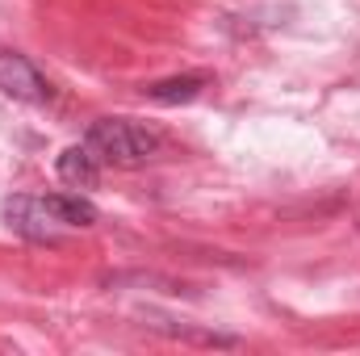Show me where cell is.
I'll list each match as a JSON object with an SVG mask.
<instances>
[{
  "instance_id": "6",
  "label": "cell",
  "mask_w": 360,
  "mask_h": 356,
  "mask_svg": "<svg viewBox=\"0 0 360 356\" xmlns=\"http://www.w3.org/2000/svg\"><path fill=\"white\" fill-rule=\"evenodd\" d=\"M205 89H210V72H184V76L151 80V84L143 89V96L155 101V105H188V101H197Z\"/></svg>"
},
{
  "instance_id": "7",
  "label": "cell",
  "mask_w": 360,
  "mask_h": 356,
  "mask_svg": "<svg viewBox=\"0 0 360 356\" xmlns=\"http://www.w3.org/2000/svg\"><path fill=\"white\" fill-rule=\"evenodd\" d=\"M42 205H46V214L68 231V227H96V205H92L89 197H80L76 189L72 193H46L42 197Z\"/></svg>"
},
{
  "instance_id": "3",
  "label": "cell",
  "mask_w": 360,
  "mask_h": 356,
  "mask_svg": "<svg viewBox=\"0 0 360 356\" xmlns=\"http://www.w3.org/2000/svg\"><path fill=\"white\" fill-rule=\"evenodd\" d=\"M0 214H4V227H8L13 235L30 239V243H55L59 231H63V227L46 214L42 197H30V193H13V197H4Z\"/></svg>"
},
{
  "instance_id": "1",
  "label": "cell",
  "mask_w": 360,
  "mask_h": 356,
  "mask_svg": "<svg viewBox=\"0 0 360 356\" xmlns=\"http://www.w3.org/2000/svg\"><path fill=\"white\" fill-rule=\"evenodd\" d=\"M84 147L109 168H143L160 155V134L130 117H96L84 130Z\"/></svg>"
},
{
  "instance_id": "5",
  "label": "cell",
  "mask_w": 360,
  "mask_h": 356,
  "mask_svg": "<svg viewBox=\"0 0 360 356\" xmlns=\"http://www.w3.org/2000/svg\"><path fill=\"white\" fill-rule=\"evenodd\" d=\"M101 168H105V164L92 155L84 143L63 147V151H59V160H55V172H59V180H63L68 189H76V193L96 189V184H101Z\"/></svg>"
},
{
  "instance_id": "2",
  "label": "cell",
  "mask_w": 360,
  "mask_h": 356,
  "mask_svg": "<svg viewBox=\"0 0 360 356\" xmlns=\"http://www.w3.org/2000/svg\"><path fill=\"white\" fill-rule=\"evenodd\" d=\"M0 92L8 101H21V105H51L55 101V84L46 80V72L30 55H17V51H0Z\"/></svg>"
},
{
  "instance_id": "4",
  "label": "cell",
  "mask_w": 360,
  "mask_h": 356,
  "mask_svg": "<svg viewBox=\"0 0 360 356\" xmlns=\"http://www.w3.org/2000/svg\"><path fill=\"white\" fill-rule=\"evenodd\" d=\"M143 327L168 336V340H180V344H201V348H243L239 336H226V331H210V327H193V323H176V319H164L155 310L143 314Z\"/></svg>"
}]
</instances>
